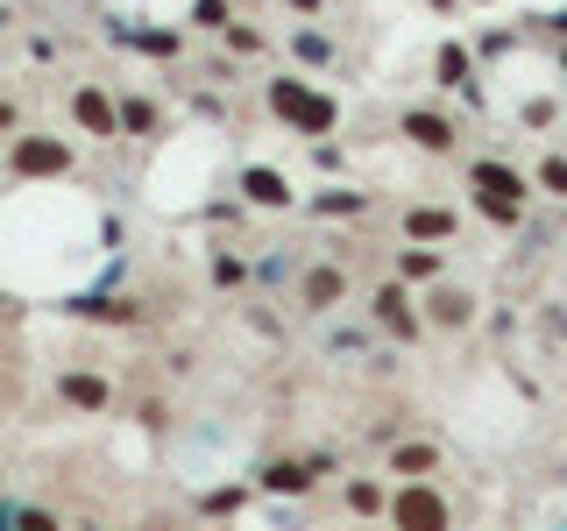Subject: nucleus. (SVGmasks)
I'll list each match as a JSON object with an SVG mask.
<instances>
[{"mask_svg": "<svg viewBox=\"0 0 567 531\" xmlns=\"http://www.w3.org/2000/svg\"><path fill=\"white\" fill-rule=\"evenodd\" d=\"M262 100H270V114H277L291 135H312V142L341 135V100L319 93L312 79H270V85H262Z\"/></svg>", "mask_w": 567, "mask_h": 531, "instance_id": "nucleus-1", "label": "nucleus"}, {"mask_svg": "<svg viewBox=\"0 0 567 531\" xmlns=\"http://www.w3.org/2000/svg\"><path fill=\"white\" fill-rule=\"evenodd\" d=\"M390 531H454V503L440 482H398L390 489V510H383Z\"/></svg>", "mask_w": 567, "mask_h": 531, "instance_id": "nucleus-2", "label": "nucleus"}, {"mask_svg": "<svg viewBox=\"0 0 567 531\" xmlns=\"http://www.w3.org/2000/svg\"><path fill=\"white\" fill-rule=\"evenodd\" d=\"M71 170H79V149H71V135H14V142H8V177H22V185L71 177Z\"/></svg>", "mask_w": 567, "mask_h": 531, "instance_id": "nucleus-3", "label": "nucleus"}, {"mask_svg": "<svg viewBox=\"0 0 567 531\" xmlns=\"http://www.w3.org/2000/svg\"><path fill=\"white\" fill-rule=\"evenodd\" d=\"M369 319H377V333L383 341H398V347H412V341H425V312H419V298H412V283H377L369 291Z\"/></svg>", "mask_w": 567, "mask_h": 531, "instance_id": "nucleus-4", "label": "nucleus"}, {"mask_svg": "<svg viewBox=\"0 0 567 531\" xmlns=\"http://www.w3.org/2000/svg\"><path fill=\"white\" fill-rule=\"evenodd\" d=\"M341 305H348V270H341V262H306V270H298V312L327 319Z\"/></svg>", "mask_w": 567, "mask_h": 531, "instance_id": "nucleus-5", "label": "nucleus"}, {"mask_svg": "<svg viewBox=\"0 0 567 531\" xmlns=\"http://www.w3.org/2000/svg\"><path fill=\"white\" fill-rule=\"evenodd\" d=\"M468 191H483V199H511V206H525L539 185H532L525 170H511L504 156H475V164H468Z\"/></svg>", "mask_w": 567, "mask_h": 531, "instance_id": "nucleus-6", "label": "nucleus"}, {"mask_svg": "<svg viewBox=\"0 0 567 531\" xmlns=\"http://www.w3.org/2000/svg\"><path fill=\"white\" fill-rule=\"evenodd\" d=\"M71 121H79V135L114 142L121 135V100L100 93V85H71Z\"/></svg>", "mask_w": 567, "mask_h": 531, "instance_id": "nucleus-7", "label": "nucleus"}, {"mask_svg": "<svg viewBox=\"0 0 567 531\" xmlns=\"http://www.w3.org/2000/svg\"><path fill=\"white\" fill-rule=\"evenodd\" d=\"M425 305V326H440V333H461V326H475V291H461V283L440 277L433 291L419 298Z\"/></svg>", "mask_w": 567, "mask_h": 531, "instance_id": "nucleus-8", "label": "nucleus"}, {"mask_svg": "<svg viewBox=\"0 0 567 531\" xmlns=\"http://www.w3.org/2000/svg\"><path fill=\"white\" fill-rule=\"evenodd\" d=\"M398 128H404V142H412V149H425V156H454V121L447 114H433V106H404L398 114Z\"/></svg>", "mask_w": 567, "mask_h": 531, "instance_id": "nucleus-9", "label": "nucleus"}, {"mask_svg": "<svg viewBox=\"0 0 567 531\" xmlns=\"http://www.w3.org/2000/svg\"><path fill=\"white\" fill-rule=\"evenodd\" d=\"M58 397L71 404V412H85V418H100L106 404H114V383L100 376V368H64L58 376Z\"/></svg>", "mask_w": 567, "mask_h": 531, "instance_id": "nucleus-10", "label": "nucleus"}, {"mask_svg": "<svg viewBox=\"0 0 567 531\" xmlns=\"http://www.w3.org/2000/svg\"><path fill=\"white\" fill-rule=\"evenodd\" d=\"M241 206H270V212H284V206H298V191H291V177L270 170V164H241Z\"/></svg>", "mask_w": 567, "mask_h": 531, "instance_id": "nucleus-11", "label": "nucleus"}, {"mask_svg": "<svg viewBox=\"0 0 567 531\" xmlns=\"http://www.w3.org/2000/svg\"><path fill=\"white\" fill-rule=\"evenodd\" d=\"M461 235V220L447 206H404V241H419V248H440V241H454Z\"/></svg>", "mask_w": 567, "mask_h": 531, "instance_id": "nucleus-12", "label": "nucleus"}, {"mask_svg": "<svg viewBox=\"0 0 567 531\" xmlns=\"http://www.w3.org/2000/svg\"><path fill=\"white\" fill-rule=\"evenodd\" d=\"M390 475H398V482H433V475H440V447H433V439H398V447H390Z\"/></svg>", "mask_w": 567, "mask_h": 531, "instance_id": "nucleus-13", "label": "nucleus"}, {"mask_svg": "<svg viewBox=\"0 0 567 531\" xmlns=\"http://www.w3.org/2000/svg\"><path fill=\"white\" fill-rule=\"evenodd\" d=\"M447 277V248H398V283H412V291H433V283Z\"/></svg>", "mask_w": 567, "mask_h": 531, "instance_id": "nucleus-14", "label": "nucleus"}, {"mask_svg": "<svg viewBox=\"0 0 567 531\" xmlns=\"http://www.w3.org/2000/svg\"><path fill=\"white\" fill-rule=\"evenodd\" d=\"M319 468H327V460H270V468H262V489L270 496H312Z\"/></svg>", "mask_w": 567, "mask_h": 531, "instance_id": "nucleus-15", "label": "nucleus"}, {"mask_svg": "<svg viewBox=\"0 0 567 531\" xmlns=\"http://www.w3.org/2000/svg\"><path fill=\"white\" fill-rule=\"evenodd\" d=\"M433 79L447 85V93H468L475 100V58H468V43H454V35H447V43L433 50Z\"/></svg>", "mask_w": 567, "mask_h": 531, "instance_id": "nucleus-16", "label": "nucleus"}, {"mask_svg": "<svg viewBox=\"0 0 567 531\" xmlns=\"http://www.w3.org/2000/svg\"><path fill=\"white\" fill-rule=\"evenodd\" d=\"M106 35H114V43H128V50H142V58H177V50H185V35H177V29H135V22H114Z\"/></svg>", "mask_w": 567, "mask_h": 531, "instance_id": "nucleus-17", "label": "nucleus"}, {"mask_svg": "<svg viewBox=\"0 0 567 531\" xmlns=\"http://www.w3.org/2000/svg\"><path fill=\"white\" fill-rule=\"evenodd\" d=\"M312 212H319V220H348V212H354V220H362V212H369V191H348V185H327V191H312V199H306Z\"/></svg>", "mask_w": 567, "mask_h": 531, "instance_id": "nucleus-18", "label": "nucleus"}, {"mask_svg": "<svg viewBox=\"0 0 567 531\" xmlns=\"http://www.w3.org/2000/svg\"><path fill=\"white\" fill-rule=\"evenodd\" d=\"M164 128V106L150 93H121V135H156Z\"/></svg>", "mask_w": 567, "mask_h": 531, "instance_id": "nucleus-19", "label": "nucleus"}, {"mask_svg": "<svg viewBox=\"0 0 567 531\" xmlns=\"http://www.w3.org/2000/svg\"><path fill=\"white\" fill-rule=\"evenodd\" d=\"M341 503L354 510V518H383V510H390V489L377 482V475H354V482L341 489Z\"/></svg>", "mask_w": 567, "mask_h": 531, "instance_id": "nucleus-20", "label": "nucleus"}, {"mask_svg": "<svg viewBox=\"0 0 567 531\" xmlns=\"http://www.w3.org/2000/svg\"><path fill=\"white\" fill-rule=\"evenodd\" d=\"M71 312H85V319H106V326H135V305L128 298H71Z\"/></svg>", "mask_w": 567, "mask_h": 531, "instance_id": "nucleus-21", "label": "nucleus"}, {"mask_svg": "<svg viewBox=\"0 0 567 531\" xmlns=\"http://www.w3.org/2000/svg\"><path fill=\"white\" fill-rule=\"evenodd\" d=\"M8 531H64V518L43 503H8Z\"/></svg>", "mask_w": 567, "mask_h": 531, "instance_id": "nucleus-22", "label": "nucleus"}, {"mask_svg": "<svg viewBox=\"0 0 567 531\" xmlns=\"http://www.w3.org/2000/svg\"><path fill=\"white\" fill-rule=\"evenodd\" d=\"M291 58H298V64H333V35H319V29H291Z\"/></svg>", "mask_w": 567, "mask_h": 531, "instance_id": "nucleus-23", "label": "nucleus"}, {"mask_svg": "<svg viewBox=\"0 0 567 531\" xmlns=\"http://www.w3.org/2000/svg\"><path fill=\"white\" fill-rule=\"evenodd\" d=\"M532 185L546 191V199H567V156L554 149V156H539V170H532Z\"/></svg>", "mask_w": 567, "mask_h": 531, "instance_id": "nucleus-24", "label": "nucleus"}, {"mask_svg": "<svg viewBox=\"0 0 567 531\" xmlns=\"http://www.w3.org/2000/svg\"><path fill=\"white\" fill-rule=\"evenodd\" d=\"M475 212H483L489 227H525V206H511V199H483V191H468Z\"/></svg>", "mask_w": 567, "mask_h": 531, "instance_id": "nucleus-25", "label": "nucleus"}, {"mask_svg": "<svg viewBox=\"0 0 567 531\" xmlns=\"http://www.w3.org/2000/svg\"><path fill=\"white\" fill-rule=\"evenodd\" d=\"M192 29H213V35H227V29H235L227 0H192Z\"/></svg>", "mask_w": 567, "mask_h": 531, "instance_id": "nucleus-26", "label": "nucleus"}, {"mask_svg": "<svg viewBox=\"0 0 567 531\" xmlns=\"http://www.w3.org/2000/svg\"><path fill=\"white\" fill-rule=\"evenodd\" d=\"M241 503H248V489H241V482H227V489L199 496V510H206V518H227V510H241Z\"/></svg>", "mask_w": 567, "mask_h": 531, "instance_id": "nucleus-27", "label": "nucleus"}, {"mask_svg": "<svg viewBox=\"0 0 567 531\" xmlns=\"http://www.w3.org/2000/svg\"><path fill=\"white\" fill-rule=\"evenodd\" d=\"M213 283H220V291H235V283H248V262L220 248V256H213Z\"/></svg>", "mask_w": 567, "mask_h": 531, "instance_id": "nucleus-28", "label": "nucleus"}, {"mask_svg": "<svg viewBox=\"0 0 567 531\" xmlns=\"http://www.w3.org/2000/svg\"><path fill=\"white\" fill-rule=\"evenodd\" d=\"M227 50H241V58H262V29H227Z\"/></svg>", "mask_w": 567, "mask_h": 531, "instance_id": "nucleus-29", "label": "nucleus"}, {"mask_svg": "<svg viewBox=\"0 0 567 531\" xmlns=\"http://www.w3.org/2000/svg\"><path fill=\"white\" fill-rule=\"evenodd\" d=\"M0 135H22V106L14 100H0Z\"/></svg>", "mask_w": 567, "mask_h": 531, "instance_id": "nucleus-30", "label": "nucleus"}, {"mask_svg": "<svg viewBox=\"0 0 567 531\" xmlns=\"http://www.w3.org/2000/svg\"><path fill=\"white\" fill-rule=\"evenodd\" d=\"M546 29H554V35H567V8H560V14H546Z\"/></svg>", "mask_w": 567, "mask_h": 531, "instance_id": "nucleus-31", "label": "nucleus"}, {"mask_svg": "<svg viewBox=\"0 0 567 531\" xmlns=\"http://www.w3.org/2000/svg\"><path fill=\"white\" fill-rule=\"evenodd\" d=\"M291 8H306V14H319V8H327V0H291Z\"/></svg>", "mask_w": 567, "mask_h": 531, "instance_id": "nucleus-32", "label": "nucleus"}, {"mask_svg": "<svg viewBox=\"0 0 567 531\" xmlns=\"http://www.w3.org/2000/svg\"><path fill=\"white\" fill-rule=\"evenodd\" d=\"M425 8H440V14H447V8H454V0H425Z\"/></svg>", "mask_w": 567, "mask_h": 531, "instance_id": "nucleus-33", "label": "nucleus"}, {"mask_svg": "<svg viewBox=\"0 0 567 531\" xmlns=\"http://www.w3.org/2000/svg\"><path fill=\"white\" fill-rule=\"evenodd\" d=\"M560 79H567V50H560Z\"/></svg>", "mask_w": 567, "mask_h": 531, "instance_id": "nucleus-34", "label": "nucleus"}, {"mask_svg": "<svg viewBox=\"0 0 567 531\" xmlns=\"http://www.w3.org/2000/svg\"><path fill=\"white\" fill-rule=\"evenodd\" d=\"M475 8H496V0H475Z\"/></svg>", "mask_w": 567, "mask_h": 531, "instance_id": "nucleus-35", "label": "nucleus"}]
</instances>
